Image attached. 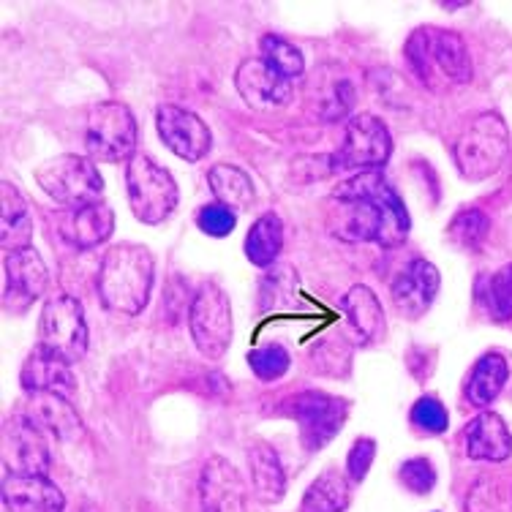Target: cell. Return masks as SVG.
Returning <instances> with one entry per match:
<instances>
[{"label":"cell","mask_w":512,"mask_h":512,"mask_svg":"<svg viewBox=\"0 0 512 512\" xmlns=\"http://www.w3.org/2000/svg\"><path fill=\"white\" fill-rule=\"evenodd\" d=\"M333 199L341 205V221L335 235L355 243H376L382 248L404 246L412 218L404 199L379 172H360L355 178L338 183Z\"/></svg>","instance_id":"6da1fadb"},{"label":"cell","mask_w":512,"mask_h":512,"mask_svg":"<svg viewBox=\"0 0 512 512\" xmlns=\"http://www.w3.org/2000/svg\"><path fill=\"white\" fill-rule=\"evenodd\" d=\"M153 254L137 243L112 246L101 259L99 297L107 311L137 316L145 311L153 289Z\"/></svg>","instance_id":"7a4b0ae2"},{"label":"cell","mask_w":512,"mask_h":512,"mask_svg":"<svg viewBox=\"0 0 512 512\" xmlns=\"http://www.w3.org/2000/svg\"><path fill=\"white\" fill-rule=\"evenodd\" d=\"M406 60L420 79H431V66H439L447 82L463 85L474 74L469 50L453 30L420 28L406 41Z\"/></svg>","instance_id":"3957f363"},{"label":"cell","mask_w":512,"mask_h":512,"mask_svg":"<svg viewBox=\"0 0 512 512\" xmlns=\"http://www.w3.org/2000/svg\"><path fill=\"white\" fill-rule=\"evenodd\" d=\"M510 153V131L499 115H480L455 142L453 156L466 180L491 178Z\"/></svg>","instance_id":"277c9868"},{"label":"cell","mask_w":512,"mask_h":512,"mask_svg":"<svg viewBox=\"0 0 512 512\" xmlns=\"http://www.w3.org/2000/svg\"><path fill=\"white\" fill-rule=\"evenodd\" d=\"M128 202L142 224H161L178 207V186L150 156H134L126 167Z\"/></svg>","instance_id":"5b68a950"},{"label":"cell","mask_w":512,"mask_h":512,"mask_svg":"<svg viewBox=\"0 0 512 512\" xmlns=\"http://www.w3.org/2000/svg\"><path fill=\"white\" fill-rule=\"evenodd\" d=\"M85 148L93 161L120 164L131 161L137 150V120L120 101H101L90 109Z\"/></svg>","instance_id":"8992f818"},{"label":"cell","mask_w":512,"mask_h":512,"mask_svg":"<svg viewBox=\"0 0 512 512\" xmlns=\"http://www.w3.org/2000/svg\"><path fill=\"white\" fill-rule=\"evenodd\" d=\"M36 180L55 202L71 207V210L93 205L104 194V180H101L96 164L90 158L74 156V153H63V156H55L47 164H41L36 169Z\"/></svg>","instance_id":"52a82bcc"},{"label":"cell","mask_w":512,"mask_h":512,"mask_svg":"<svg viewBox=\"0 0 512 512\" xmlns=\"http://www.w3.org/2000/svg\"><path fill=\"white\" fill-rule=\"evenodd\" d=\"M66 363H79L88 352V322L77 297L58 292L41 308V344Z\"/></svg>","instance_id":"ba28073f"},{"label":"cell","mask_w":512,"mask_h":512,"mask_svg":"<svg viewBox=\"0 0 512 512\" xmlns=\"http://www.w3.org/2000/svg\"><path fill=\"white\" fill-rule=\"evenodd\" d=\"M188 325L194 344L207 360H221L232 344V306L227 292L218 284H202L194 295Z\"/></svg>","instance_id":"9c48e42d"},{"label":"cell","mask_w":512,"mask_h":512,"mask_svg":"<svg viewBox=\"0 0 512 512\" xmlns=\"http://www.w3.org/2000/svg\"><path fill=\"white\" fill-rule=\"evenodd\" d=\"M393 153V137L390 128L382 120L368 112H360L352 120H346L344 142L333 156L335 169H355L360 172H376L387 164Z\"/></svg>","instance_id":"30bf717a"},{"label":"cell","mask_w":512,"mask_h":512,"mask_svg":"<svg viewBox=\"0 0 512 512\" xmlns=\"http://www.w3.org/2000/svg\"><path fill=\"white\" fill-rule=\"evenodd\" d=\"M289 414L300 425V439L308 453H319L344 428L349 404L344 398H335L322 390H306L289 401Z\"/></svg>","instance_id":"8fae6325"},{"label":"cell","mask_w":512,"mask_h":512,"mask_svg":"<svg viewBox=\"0 0 512 512\" xmlns=\"http://www.w3.org/2000/svg\"><path fill=\"white\" fill-rule=\"evenodd\" d=\"M3 463L11 474L47 477V472H50V444L28 414H14L3 425Z\"/></svg>","instance_id":"7c38bea8"},{"label":"cell","mask_w":512,"mask_h":512,"mask_svg":"<svg viewBox=\"0 0 512 512\" xmlns=\"http://www.w3.org/2000/svg\"><path fill=\"white\" fill-rule=\"evenodd\" d=\"M156 128L158 137L164 139L172 153L183 161L197 164L210 153L213 148V134L199 115L191 109L175 107V104H164L156 112Z\"/></svg>","instance_id":"4fadbf2b"},{"label":"cell","mask_w":512,"mask_h":512,"mask_svg":"<svg viewBox=\"0 0 512 512\" xmlns=\"http://www.w3.org/2000/svg\"><path fill=\"white\" fill-rule=\"evenodd\" d=\"M50 276H47V265L33 246L11 251L6 256V311L20 314L30 303H36L44 292H47Z\"/></svg>","instance_id":"5bb4252c"},{"label":"cell","mask_w":512,"mask_h":512,"mask_svg":"<svg viewBox=\"0 0 512 512\" xmlns=\"http://www.w3.org/2000/svg\"><path fill=\"white\" fill-rule=\"evenodd\" d=\"M439 284H442L439 270L428 259H412L393 281L390 295H393L395 308L406 319H420L428 308L434 306Z\"/></svg>","instance_id":"9a60e30c"},{"label":"cell","mask_w":512,"mask_h":512,"mask_svg":"<svg viewBox=\"0 0 512 512\" xmlns=\"http://www.w3.org/2000/svg\"><path fill=\"white\" fill-rule=\"evenodd\" d=\"M199 502L202 512H243L246 485L229 461L213 455L199 477Z\"/></svg>","instance_id":"2e32d148"},{"label":"cell","mask_w":512,"mask_h":512,"mask_svg":"<svg viewBox=\"0 0 512 512\" xmlns=\"http://www.w3.org/2000/svg\"><path fill=\"white\" fill-rule=\"evenodd\" d=\"M235 85L246 104L256 109L284 107L292 99V82L278 77L262 58L243 60L235 74Z\"/></svg>","instance_id":"e0dca14e"},{"label":"cell","mask_w":512,"mask_h":512,"mask_svg":"<svg viewBox=\"0 0 512 512\" xmlns=\"http://www.w3.org/2000/svg\"><path fill=\"white\" fill-rule=\"evenodd\" d=\"M3 504L9 512H63L66 499L58 485L41 474H6Z\"/></svg>","instance_id":"ac0fdd59"},{"label":"cell","mask_w":512,"mask_h":512,"mask_svg":"<svg viewBox=\"0 0 512 512\" xmlns=\"http://www.w3.org/2000/svg\"><path fill=\"white\" fill-rule=\"evenodd\" d=\"M20 379L25 393H58L69 398L77 390V379L71 374V363L47 352L44 346H36L30 352L25 365H22Z\"/></svg>","instance_id":"d6986e66"},{"label":"cell","mask_w":512,"mask_h":512,"mask_svg":"<svg viewBox=\"0 0 512 512\" xmlns=\"http://www.w3.org/2000/svg\"><path fill=\"white\" fill-rule=\"evenodd\" d=\"M115 229V213L107 202H93V205L74 207L66 216H60V235L66 243L74 248H88L101 246L104 240H109Z\"/></svg>","instance_id":"ffe728a7"},{"label":"cell","mask_w":512,"mask_h":512,"mask_svg":"<svg viewBox=\"0 0 512 512\" xmlns=\"http://www.w3.org/2000/svg\"><path fill=\"white\" fill-rule=\"evenodd\" d=\"M28 417L39 428H47L55 439L60 442H77L85 434V425H82V417L77 414V409L71 406V401L66 395L58 393H28Z\"/></svg>","instance_id":"44dd1931"},{"label":"cell","mask_w":512,"mask_h":512,"mask_svg":"<svg viewBox=\"0 0 512 512\" xmlns=\"http://www.w3.org/2000/svg\"><path fill=\"white\" fill-rule=\"evenodd\" d=\"M466 455L474 461L502 463L512 455V434L496 412H480L463 431Z\"/></svg>","instance_id":"7402d4cb"},{"label":"cell","mask_w":512,"mask_h":512,"mask_svg":"<svg viewBox=\"0 0 512 512\" xmlns=\"http://www.w3.org/2000/svg\"><path fill=\"white\" fill-rule=\"evenodd\" d=\"M3 216H0V243L6 251H20L28 248L33 240V221H30L28 202L22 199L20 188L3 180Z\"/></svg>","instance_id":"603a6c76"},{"label":"cell","mask_w":512,"mask_h":512,"mask_svg":"<svg viewBox=\"0 0 512 512\" xmlns=\"http://www.w3.org/2000/svg\"><path fill=\"white\" fill-rule=\"evenodd\" d=\"M507 376H510V365H507L502 352H488V355L480 357L474 363L472 374H469V382H466L469 404L477 406V409L491 406L504 390Z\"/></svg>","instance_id":"cb8c5ba5"},{"label":"cell","mask_w":512,"mask_h":512,"mask_svg":"<svg viewBox=\"0 0 512 512\" xmlns=\"http://www.w3.org/2000/svg\"><path fill=\"white\" fill-rule=\"evenodd\" d=\"M248 466H251V480H254L256 496L265 504L281 502L286 488V477L276 450L267 447V444H254L248 450Z\"/></svg>","instance_id":"d4e9b609"},{"label":"cell","mask_w":512,"mask_h":512,"mask_svg":"<svg viewBox=\"0 0 512 512\" xmlns=\"http://www.w3.org/2000/svg\"><path fill=\"white\" fill-rule=\"evenodd\" d=\"M207 183L218 205L229 210H246L254 202V180L235 164H216L207 172Z\"/></svg>","instance_id":"484cf974"},{"label":"cell","mask_w":512,"mask_h":512,"mask_svg":"<svg viewBox=\"0 0 512 512\" xmlns=\"http://www.w3.org/2000/svg\"><path fill=\"white\" fill-rule=\"evenodd\" d=\"M352 502V491L338 469H327L308 485L300 512H344Z\"/></svg>","instance_id":"4316f807"},{"label":"cell","mask_w":512,"mask_h":512,"mask_svg":"<svg viewBox=\"0 0 512 512\" xmlns=\"http://www.w3.org/2000/svg\"><path fill=\"white\" fill-rule=\"evenodd\" d=\"M341 306H344L346 316L352 319V325H355L363 341H374V338L384 333L382 303H379V297L368 286H352L349 295H344V300H341Z\"/></svg>","instance_id":"83f0119b"},{"label":"cell","mask_w":512,"mask_h":512,"mask_svg":"<svg viewBox=\"0 0 512 512\" xmlns=\"http://www.w3.org/2000/svg\"><path fill=\"white\" fill-rule=\"evenodd\" d=\"M284 248V224L276 213H265L254 221L246 237V256L251 265L267 267L276 262V256Z\"/></svg>","instance_id":"f1b7e54d"},{"label":"cell","mask_w":512,"mask_h":512,"mask_svg":"<svg viewBox=\"0 0 512 512\" xmlns=\"http://www.w3.org/2000/svg\"><path fill=\"white\" fill-rule=\"evenodd\" d=\"M477 303L488 311L493 322L512 319V262L496 270L491 276L477 281Z\"/></svg>","instance_id":"f546056e"},{"label":"cell","mask_w":512,"mask_h":512,"mask_svg":"<svg viewBox=\"0 0 512 512\" xmlns=\"http://www.w3.org/2000/svg\"><path fill=\"white\" fill-rule=\"evenodd\" d=\"M259 47H262V55H259V58L265 60L267 66L276 71L278 77L286 79V82H292V85L303 77L306 60H303V55H300V50H297L295 44H289V41L276 36V33H267Z\"/></svg>","instance_id":"4dcf8cb0"},{"label":"cell","mask_w":512,"mask_h":512,"mask_svg":"<svg viewBox=\"0 0 512 512\" xmlns=\"http://www.w3.org/2000/svg\"><path fill=\"white\" fill-rule=\"evenodd\" d=\"M488 229H491V221H488V216H485L483 210L466 207V210H461V213L450 221V227H447V240H450L455 248H461V251H477V248L485 243Z\"/></svg>","instance_id":"1f68e13d"},{"label":"cell","mask_w":512,"mask_h":512,"mask_svg":"<svg viewBox=\"0 0 512 512\" xmlns=\"http://www.w3.org/2000/svg\"><path fill=\"white\" fill-rule=\"evenodd\" d=\"M289 363L292 357L281 344H267L259 346L254 352H248V365L262 382H273V379H281V376L289 371Z\"/></svg>","instance_id":"d6a6232c"},{"label":"cell","mask_w":512,"mask_h":512,"mask_svg":"<svg viewBox=\"0 0 512 512\" xmlns=\"http://www.w3.org/2000/svg\"><path fill=\"white\" fill-rule=\"evenodd\" d=\"M412 425L420 431V434H444L447 425H450V414L444 409V404L434 395H423L417 404L412 406V414H409Z\"/></svg>","instance_id":"836d02e7"},{"label":"cell","mask_w":512,"mask_h":512,"mask_svg":"<svg viewBox=\"0 0 512 512\" xmlns=\"http://www.w3.org/2000/svg\"><path fill=\"white\" fill-rule=\"evenodd\" d=\"M401 483L409 488L417 496H425V493L434 491L436 485V469L434 463L428 461V458H412V461H406L401 466Z\"/></svg>","instance_id":"e575fe53"},{"label":"cell","mask_w":512,"mask_h":512,"mask_svg":"<svg viewBox=\"0 0 512 512\" xmlns=\"http://www.w3.org/2000/svg\"><path fill=\"white\" fill-rule=\"evenodd\" d=\"M197 224L205 235L227 237L232 235V229H235L237 216H235V210H229V207L213 202V205H205L202 210H199Z\"/></svg>","instance_id":"d590c367"},{"label":"cell","mask_w":512,"mask_h":512,"mask_svg":"<svg viewBox=\"0 0 512 512\" xmlns=\"http://www.w3.org/2000/svg\"><path fill=\"white\" fill-rule=\"evenodd\" d=\"M376 458V442L374 439H357L355 447L349 450V458H346V474L349 480L355 483H363L365 474L371 469V463Z\"/></svg>","instance_id":"8d00e7d4"}]
</instances>
